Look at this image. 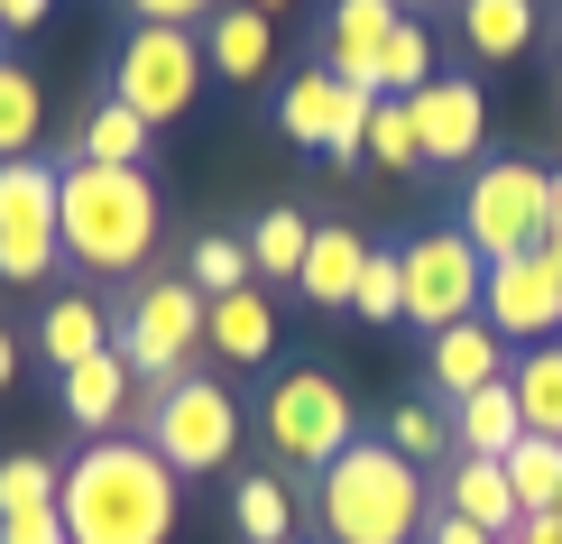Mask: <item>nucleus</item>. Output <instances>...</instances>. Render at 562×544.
Instances as JSON below:
<instances>
[{
	"mask_svg": "<svg viewBox=\"0 0 562 544\" xmlns=\"http://www.w3.org/2000/svg\"><path fill=\"white\" fill-rule=\"evenodd\" d=\"M360 268H369V241L333 222V231H314V249H304V277H295V287L314 296V304H350V296H360Z\"/></svg>",
	"mask_w": 562,
	"mask_h": 544,
	"instance_id": "412c9836",
	"label": "nucleus"
},
{
	"mask_svg": "<svg viewBox=\"0 0 562 544\" xmlns=\"http://www.w3.org/2000/svg\"><path fill=\"white\" fill-rule=\"evenodd\" d=\"M396 258H406V323L442 333V323H471V314H480L488 258L461 241V231H425V241H406Z\"/></svg>",
	"mask_w": 562,
	"mask_h": 544,
	"instance_id": "9d476101",
	"label": "nucleus"
},
{
	"mask_svg": "<svg viewBox=\"0 0 562 544\" xmlns=\"http://www.w3.org/2000/svg\"><path fill=\"white\" fill-rule=\"evenodd\" d=\"M350 314H369V323H406V258H396V249H369Z\"/></svg>",
	"mask_w": 562,
	"mask_h": 544,
	"instance_id": "2f4dec72",
	"label": "nucleus"
},
{
	"mask_svg": "<svg viewBox=\"0 0 562 544\" xmlns=\"http://www.w3.org/2000/svg\"><path fill=\"white\" fill-rule=\"evenodd\" d=\"M442 508H452V517H471V526H488L498 544L526 526L517 489H507V462H480V453H461L452 470H442Z\"/></svg>",
	"mask_w": 562,
	"mask_h": 544,
	"instance_id": "f3484780",
	"label": "nucleus"
},
{
	"mask_svg": "<svg viewBox=\"0 0 562 544\" xmlns=\"http://www.w3.org/2000/svg\"><path fill=\"white\" fill-rule=\"evenodd\" d=\"M544 212H553V176L535 157H488V167H471V195H461V241L498 268V258L544 249Z\"/></svg>",
	"mask_w": 562,
	"mask_h": 544,
	"instance_id": "20e7f679",
	"label": "nucleus"
},
{
	"mask_svg": "<svg viewBox=\"0 0 562 544\" xmlns=\"http://www.w3.org/2000/svg\"><path fill=\"white\" fill-rule=\"evenodd\" d=\"M553 508H562V499H553Z\"/></svg>",
	"mask_w": 562,
	"mask_h": 544,
	"instance_id": "a18cd8bd",
	"label": "nucleus"
},
{
	"mask_svg": "<svg viewBox=\"0 0 562 544\" xmlns=\"http://www.w3.org/2000/svg\"><path fill=\"white\" fill-rule=\"evenodd\" d=\"M184 277H194L203 296H231V287H249L259 268H249V241H222V231H213V241H194V258H184Z\"/></svg>",
	"mask_w": 562,
	"mask_h": 544,
	"instance_id": "72a5a7b5",
	"label": "nucleus"
},
{
	"mask_svg": "<svg viewBox=\"0 0 562 544\" xmlns=\"http://www.w3.org/2000/svg\"><path fill=\"white\" fill-rule=\"evenodd\" d=\"M148 453L176 470V480H203V470H222L240 453V397L222 388V378H194L184 369L176 388L148 397Z\"/></svg>",
	"mask_w": 562,
	"mask_h": 544,
	"instance_id": "39448f33",
	"label": "nucleus"
},
{
	"mask_svg": "<svg viewBox=\"0 0 562 544\" xmlns=\"http://www.w3.org/2000/svg\"><path fill=\"white\" fill-rule=\"evenodd\" d=\"M203 65H213L222 84H259L268 65H277V19L249 10V0L213 10V29H203Z\"/></svg>",
	"mask_w": 562,
	"mask_h": 544,
	"instance_id": "2eb2a0df",
	"label": "nucleus"
},
{
	"mask_svg": "<svg viewBox=\"0 0 562 544\" xmlns=\"http://www.w3.org/2000/svg\"><path fill=\"white\" fill-rule=\"evenodd\" d=\"M203 75L213 65H203L194 29H130V46L111 56V102H130L148 130H167L203 102Z\"/></svg>",
	"mask_w": 562,
	"mask_h": 544,
	"instance_id": "0eeeda50",
	"label": "nucleus"
},
{
	"mask_svg": "<svg viewBox=\"0 0 562 544\" xmlns=\"http://www.w3.org/2000/svg\"><path fill=\"white\" fill-rule=\"evenodd\" d=\"M304 249H314V222H304V212H259V231H249V268L259 277H277V287H295L304 277Z\"/></svg>",
	"mask_w": 562,
	"mask_h": 544,
	"instance_id": "bb28decb",
	"label": "nucleus"
},
{
	"mask_svg": "<svg viewBox=\"0 0 562 544\" xmlns=\"http://www.w3.org/2000/svg\"><path fill=\"white\" fill-rule=\"evenodd\" d=\"M203 351H213V360L259 369L268 351H277V304H268L259 287H231V296H213V304H203Z\"/></svg>",
	"mask_w": 562,
	"mask_h": 544,
	"instance_id": "dca6fc26",
	"label": "nucleus"
},
{
	"mask_svg": "<svg viewBox=\"0 0 562 544\" xmlns=\"http://www.w3.org/2000/svg\"><path fill=\"white\" fill-rule=\"evenodd\" d=\"M387 443H396V453H406L415 470H425V462L452 453V415H442V407H415V397H406V407L387 415Z\"/></svg>",
	"mask_w": 562,
	"mask_h": 544,
	"instance_id": "473e14b6",
	"label": "nucleus"
},
{
	"mask_svg": "<svg viewBox=\"0 0 562 544\" xmlns=\"http://www.w3.org/2000/svg\"><path fill=\"white\" fill-rule=\"evenodd\" d=\"M222 0H130L138 29H194V19H213Z\"/></svg>",
	"mask_w": 562,
	"mask_h": 544,
	"instance_id": "c9c22d12",
	"label": "nucleus"
},
{
	"mask_svg": "<svg viewBox=\"0 0 562 544\" xmlns=\"http://www.w3.org/2000/svg\"><path fill=\"white\" fill-rule=\"evenodd\" d=\"M75 157H83V167H138V157H148V121H138L130 102H102V111H83V138H75Z\"/></svg>",
	"mask_w": 562,
	"mask_h": 544,
	"instance_id": "a878e982",
	"label": "nucleus"
},
{
	"mask_svg": "<svg viewBox=\"0 0 562 544\" xmlns=\"http://www.w3.org/2000/svg\"><path fill=\"white\" fill-rule=\"evenodd\" d=\"M425 84H434V37H425V19H396L387 56H379V92H396V102H415Z\"/></svg>",
	"mask_w": 562,
	"mask_h": 544,
	"instance_id": "c756f323",
	"label": "nucleus"
},
{
	"mask_svg": "<svg viewBox=\"0 0 562 544\" xmlns=\"http://www.w3.org/2000/svg\"><path fill=\"white\" fill-rule=\"evenodd\" d=\"M286 544H295V535H286Z\"/></svg>",
	"mask_w": 562,
	"mask_h": 544,
	"instance_id": "49530a36",
	"label": "nucleus"
},
{
	"mask_svg": "<svg viewBox=\"0 0 562 544\" xmlns=\"http://www.w3.org/2000/svg\"><path fill=\"white\" fill-rule=\"evenodd\" d=\"M461 37L480 65H517L535 46V0H461Z\"/></svg>",
	"mask_w": 562,
	"mask_h": 544,
	"instance_id": "aec40b11",
	"label": "nucleus"
},
{
	"mask_svg": "<svg viewBox=\"0 0 562 544\" xmlns=\"http://www.w3.org/2000/svg\"><path fill=\"white\" fill-rule=\"evenodd\" d=\"M231 526H240L249 544H286L295 535V489L277 480V470H249V480L231 489Z\"/></svg>",
	"mask_w": 562,
	"mask_h": 544,
	"instance_id": "b1692460",
	"label": "nucleus"
},
{
	"mask_svg": "<svg viewBox=\"0 0 562 544\" xmlns=\"http://www.w3.org/2000/svg\"><path fill=\"white\" fill-rule=\"evenodd\" d=\"M507 388H517L526 434H553L562 443V342H535L526 360H507Z\"/></svg>",
	"mask_w": 562,
	"mask_h": 544,
	"instance_id": "4be33fe9",
	"label": "nucleus"
},
{
	"mask_svg": "<svg viewBox=\"0 0 562 544\" xmlns=\"http://www.w3.org/2000/svg\"><path fill=\"white\" fill-rule=\"evenodd\" d=\"M480 314H488V333H498V342H562V268H553L544 249L498 258L488 287H480Z\"/></svg>",
	"mask_w": 562,
	"mask_h": 544,
	"instance_id": "9b49d317",
	"label": "nucleus"
},
{
	"mask_svg": "<svg viewBox=\"0 0 562 544\" xmlns=\"http://www.w3.org/2000/svg\"><path fill=\"white\" fill-rule=\"evenodd\" d=\"M406 111H415V148H425V167H480V138H488V102H480V84L434 75Z\"/></svg>",
	"mask_w": 562,
	"mask_h": 544,
	"instance_id": "f8f14e48",
	"label": "nucleus"
},
{
	"mask_svg": "<svg viewBox=\"0 0 562 544\" xmlns=\"http://www.w3.org/2000/svg\"><path fill=\"white\" fill-rule=\"evenodd\" d=\"M203 304H213V296H203L194 277H148V287L130 296L121 342H111V351H121V360L148 378V388H176L184 360L203 351Z\"/></svg>",
	"mask_w": 562,
	"mask_h": 544,
	"instance_id": "6e6552de",
	"label": "nucleus"
},
{
	"mask_svg": "<svg viewBox=\"0 0 562 544\" xmlns=\"http://www.w3.org/2000/svg\"><path fill=\"white\" fill-rule=\"evenodd\" d=\"M369 157H379V167H425V148H415V111L396 102V92H379V111H369Z\"/></svg>",
	"mask_w": 562,
	"mask_h": 544,
	"instance_id": "f704fd0d",
	"label": "nucleus"
},
{
	"mask_svg": "<svg viewBox=\"0 0 562 544\" xmlns=\"http://www.w3.org/2000/svg\"><path fill=\"white\" fill-rule=\"evenodd\" d=\"M249 10H268V19H277V10H286V0H249Z\"/></svg>",
	"mask_w": 562,
	"mask_h": 544,
	"instance_id": "37998d69",
	"label": "nucleus"
},
{
	"mask_svg": "<svg viewBox=\"0 0 562 544\" xmlns=\"http://www.w3.org/2000/svg\"><path fill=\"white\" fill-rule=\"evenodd\" d=\"M37 130H46V92H37V75L0 56V167H10V157H37Z\"/></svg>",
	"mask_w": 562,
	"mask_h": 544,
	"instance_id": "393cba45",
	"label": "nucleus"
},
{
	"mask_svg": "<svg viewBox=\"0 0 562 544\" xmlns=\"http://www.w3.org/2000/svg\"><path fill=\"white\" fill-rule=\"evenodd\" d=\"M507 489H517L526 517L553 508V499H562V443H553V434H526L517 453H507Z\"/></svg>",
	"mask_w": 562,
	"mask_h": 544,
	"instance_id": "c85d7f7f",
	"label": "nucleus"
},
{
	"mask_svg": "<svg viewBox=\"0 0 562 544\" xmlns=\"http://www.w3.org/2000/svg\"><path fill=\"white\" fill-rule=\"evenodd\" d=\"M333 102H341V84L333 75H323V65H314V75H295L286 84V102H277V121H286V138H295V148H333Z\"/></svg>",
	"mask_w": 562,
	"mask_h": 544,
	"instance_id": "cd10ccee",
	"label": "nucleus"
},
{
	"mask_svg": "<svg viewBox=\"0 0 562 544\" xmlns=\"http://www.w3.org/2000/svg\"><path fill=\"white\" fill-rule=\"evenodd\" d=\"M37 351H46L56 369H75V360H102V351H111V323H102V304H83V296L46 304V323H37Z\"/></svg>",
	"mask_w": 562,
	"mask_h": 544,
	"instance_id": "5701e85b",
	"label": "nucleus"
},
{
	"mask_svg": "<svg viewBox=\"0 0 562 544\" xmlns=\"http://www.w3.org/2000/svg\"><path fill=\"white\" fill-rule=\"evenodd\" d=\"M56 222H65V258L83 277H130L157 249V185L148 167H56Z\"/></svg>",
	"mask_w": 562,
	"mask_h": 544,
	"instance_id": "7ed1b4c3",
	"label": "nucleus"
},
{
	"mask_svg": "<svg viewBox=\"0 0 562 544\" xmlns=\"http://www.w3.org/2000/svg\"><path fill=\"white\" fill-rule=\"evenodd\" d=\"M46 10H56V0H0V37H29Z\"/></svg>",
	"mask_w": 562,
	"mask_h": 544,
	"instance_id": "58836bf2",
	"label": "nucleus"
},
{
	"mask_svg": "<svg viewBox=\"0 0 562 544\" xmlns=\"http://www.w3.org/2000/svg\"><path fill=\"white\" fill-rule=\"evenodd\" d=\"M259 434H268V453L286 462V470H323L341 443H360V434H350V397H341L333 369H286V378H268Z\"/></svg>",
	"mask_w": 562,
	"mask_h": 544,
	"instance_id": "423d86ee",
	"label": "nucleus"
},
{
	"mask_svg": "<svg viewBox=\"0 0 562 544\" xmlns=\"http://www.w3.org/2000/svg\"><path fill=\"white\" fill-rule=\"evenodd\" d=\"M65 415L92 424V434H111V424L130 415V360H121V351H102V360H75V369H65Z\"/></svg>",
	"mask_w": 562,
	"mask_h": 544,
	"instance_id": "6ab92c4d",
	"label": "nucleus"
},
{
	"mask_svg": "<svg viewBox=\"0 0 562 544\" xmlns=\"http://www.w3.org/2000/svg\"><path fill=\"white\" fill-rule=\"evenodd\" d=\"M0 544H65V508H37V517H0Z\"/></svg>",
	"mask_w": 562,
	"mask_h": 544,
	"instance_id": "e433bc0d",
	"label": "nucleus"
},
{
	"mask_svg": "<svg viewBox=\"0 0 562 544\" xmlns=\"http://www.w3.org/2000/svg\"><path fill=\"white\" fill-rule=\"evenodd\" d=\"M176 470L148 443H92L65 462V544H167L176 535Z\"/></svg>",
	"mask_w": 562,
	"mask_h": 544,
	"instance_id": "f257e3e1",
	"label": "nucleus"
},
{
	"mask_svg": "<svg viewBox=\"0 0 562 544\" xmlns=\"http://www.w3.org/2000/svg\"><path fill=\"white\" fill-rule=\"evenodd\" d=\"M425 369H434V388L461 407V397H480V388H498V378H507V342L488 333V314H471V323H442Z\"/></svg>",
	"mask_w": 562,
	"mask_h": 544,
	"instance_id": "4468645a",
	"label": "nucleus"
},
{
	"mask_svg": "<svg viewBox=\"0 0 562 544\" xmlns=\"http://www.w3.org/2000/svg\"><path fill=\"white\" fill-rule=\"evenodd\" d=\"M56 499H65V470L46 453H10V462H0V517H37Z\"/></svg>",
	"mask_w": 562,
	"mask_h": 544,
	"instance_id": "7c9ffc66",
	"label": "nucleus"
},
{
	"mask_svg": "<svg viewBox=\"0 0 562 544\" xmlns=\"http://www.w3.org/2000/svg\"><path fill=\"white\" fill-rule=\"evenodd\" d=\"M314 517L333 544H415L425 535V470H415L396 443H341L333 462L314 470Z\"/></svg>",
	"mask_w": 562,
	"mask_h": 544,
	"instance_id": "f03ea898",
	"label": "nucleus"
},
{
	"mask_svg": "<svg viewBox=\"0 0 562 544\" xmlns=\"http://www.w3.org/2000/svg\"><path fill=\"white\" fill-rule=\"evenodd\" d=\"M452 443H461V453H480V462H507V453H517V443H526L517 388H507V378H498V388L461 397V407H452Z\"/></svg>",
	"mask_w": 562,
	"mask_h": 544,
	"instance_id": "a211bd4d",
	"label": "nucleus"
},
{
	"mask_svg": "<svg viewBox=\"0 0 562 544\" xmlns=\"http://www.w3.org/2000/svg\"><path fill=\"white\" fill-rule=\"evenodd\" d=\"M56 258H65L56 167H46V157H10V167H0V277H10V287H46Z\"/></svg>",
	"mask_w": 562,
	"mask_h": 544,
	"instance_id": "1a4fd4ad",
	"label": "nucleus"
},
{
	"mask_svg": "<svg viewBox=\"0 0 562 544\" xmlns=\"http://www.w3.org/2000/svg\"><path fill=\"white\" fill-rule=\"evenodd\" d=\"M507 544H562V508H535V517H526V526L507 535Z\"/></svg>",
	"mask_w": 562,
	"mask_h": 544,
	"instance_id": "ea45409f",
	"label": "nucleus"
},
{
	"mask_svg": "<svg viewBox=\"0 0 562 544\" xmlns=\"http://www.w3.org/2000/svg\"><path fill=\"white\" fill-rule=\"evenodd\" d=\"M396 0H333V29H323V75L333 84H369L379 92V56L396 37Z\"/></svg>",
	"mask_w": 562,
	"mask_h": 544,
	"instance_id": "ddd939ff",
	"label": "nucleus"
},
{
	"mask_svg": "<svg viewBox=\"0 0 562 544\" xmlns=\"http://www.w3.org/2000/svg\"><path fill=\"white\" fill-rule=\"evenodd\" d=\"M425 544H498V535L471 526V517H452V508H434V517H425Z\"/></svg>",
	"mask_w": 562,
	"mask_h": 544,
	"instance_id": "4c0bfd02",
	"label": "nucleus"
},
{
	"mask_svg": "<svg viewBox=\"0 0 562 544\" xmlns=\"http://www.w3.org/2000/svg\"><path fill=\"white\" fill-rule=\"evenodd\" d=\"M544 258L562 268V176H553V212H544Z\"/></svg>",
	"mask_w": 562,
	"mask_h": 544,
	"instance_id": "a19ab883",
	"label": "nucleus"
},
{
	"mask_svg": "<svg viewBox=\"0 0 562 544\" xmlns=\"http://www.w3.org/2000/svg\"><path fill=\"white\" fill-rule=\"evenodd\" d=\"M553 56H562V37H553Z\"/></svg>",
	"mask_w": 562,
	"mask_h": 544,
	"instance_id": "c03bdc74",
	"label": "nucleus"
},
{
	"mask_svg": "<svg viewBox=\"0 0 562 544\" xmlns=\"http://www.w3.org/2000/svg\"><path fill=\"white\" fill-rule=\"evenodd\" d=\"M10 378H19V342L0 333V388H10Z\"/></svg>",
	"mask_w": 562,
	"mask_h": 544,
	"instance_id": "79ce46f5",
	"label": "nucleus"
}]
</instances>
